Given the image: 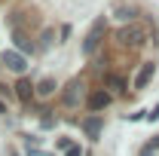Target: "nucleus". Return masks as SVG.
Instances as JSON below:
<instances>
[{
	"label": "nucleus",
	"instance_id": "nucleus-1",
	"mask_svg": "<svg viewBox=\"0 0 159 156\" xmlns=\"http://www.w3.org/2000/svg\"><path fill=\"white\" fill-rule=\"evenodd\" d=\"M83 98H89V95H86V80H83V77L70 80V83L64 86V107H77Z\"/></svg>",
	"mask_w": 159,
	"mask_h": 156
},
{
	"label": "nucleus",
	"instance_id": "nucleus-2",
	"mask_svg": "<svg viewBox=\"0 0 159 156\" xmlns=\"http://www.w3.org/2000/svg\"><path fill=\"white\" fill-rule=\"evenodd\" d=\"M104 31H107V21L98 19V21H95V28L86 34V43H83V52H86V55H92V52L101 46V37H104Z\"/></svg>",
	"mask_w": 159,
	"mask_h": 156
},
{
	"label": "nucleus",
	"instance_id": "nucleus-3",
	"mask_svg": "<svg viewBox=\"0 0 159 156\" xmlns=\"http://www.w3.org/2000/svg\"><path fill=\"white\" fill-rule=\"evenodd\" d=\"M0 64L9 67V71H16V74H25V71H28V58L21 55L19 49H6V52L0 55Z\"/></svg>",
	"mask_w": 159,
	"mask_h": 156
},
{
	"label": "nucleus",
	"instance_id": "nucleus-4",
	"mask_svg": "<svg viewBox=\"0 0 159 156\" xmlns=\"http://www.w3.org/2000/svg\"><path fill=\"white\" fill-rule=\"evenodd\" d=\"M116 40L125 46V49H138V46H144V31L132 25V28H122V31L116 34Z\"/></svg>",
	"mask_w": 159,
	"mask_h": 156
},
{
	"label": "nucleus",
	"instance_id": "nucleus-5",
	"mask_svg": "<svg viewBox=\"0 0 159 156\" xmlns=\"http://www.w3.org/2000/svg\"><path fill=\"white\" fill-rule=\"evenodd\" d=\"M89 110L92 113H98V110H104V107H110V101H113V95L107 92V89H95V92H89Z\"/></svg>",
	"mask_w": 159,
	"mask_h": 156
},
{
	"label": "nucleus",
	"instance_id": "nucleus-6",
	"mask_svg": "<svg viewBox=\"0 0 159 156\" xmlns=\"http://www.w3.org/2000/svg\"><path fill=\"white\" fill-rule=\"evenodd\" d=\"M153 74H156V61H144L141 71L135 74V89H144V86L153 80Z\"/></svg>",
	"mask_w": 159,
	"mask_h": 156
},
{
	"label": "nucleus",
	"instance_id": "nucleus-7",
	"mask_svg": "<svg viewBox=\"0 0 159 156\" xmlns=\"http://www.w3.org/2000/svg\"><path fill=\"white\" fill-rule=\"evenodd\" d=\"M113 16H116L119 21H135L141 12H138V6H125V3H119L116 9H113Z\"/></svg>",
	"mask_w": 159,
	"mask_h": 156
},
{
	"label": "nucleus",
	"instance_id": "nucleus-8",
	"mask_svg": "<svg viewBox=\"0 0 159 156\" xmlns=\"http://www.w3.org/2000/svg\"><path fill=\"white\" fill-rule=\"evenodd\" d=\"M83 129H86V135H89V138H98L101 129H104V119H101V117H89L86 122H83Z\"/></svg>",
	"mask_w": 159,
	"mask_h": 156
},
{
	"label": "nucleus",
	"instance_id": "nucleus-9",
	"mask_svg": "<svg viewBox=\"0 0 159 156\" xmlns=\"http://www.w3.org/2000/svg\"><path fill=\"white\" fill-rule=\"evenodd\" d=\"M12 89H16V95H19V101H31V95H34V86H31L28 80H19V83H16Z\"/></svg>",
	"mask_w": 159,
	"mask_h": 156
},
{
	"label": "nucleus",
	"instance_id": "nucleus-10",
	"mask_svg": "<svg viewBox=\"0 0 159 156\" xmlns=\"http://www.w3.org/2000/svg\"><path fill=\"white\" fill-rule=\"evenodd\" d=\"M34 92H37V95H43V98L52 95V92H55V80H52V77H43L37 86H34Z\"/></svg>",
	"mask_w": 159,
	"mask_h": 156
},
{
	"label": "nucleus",
	"instance_id": "nucleus-11",
	"mask_svg": "<svg viewBox=\"0 0 159 156\" xmlns=\"http://www.w3.org/2000/svg\"><path fill=\"white\" fill-rule=\"evenodd\" d=\"M12 40H16V46H21V55H25V52H34V43H31V40L25 37V34H21L19 28L12 31Z\"/></svg>",
	"mask_w": 159,
	"mask_h": 156
},
{
	"label": "nucleus",
	"instance_id": "nucleus-12",
	"mask_svg": "<svg viewBox=\"0 0 159 156\" xmlns=\"http://www.w3.org/2000/svg\"><path fill=\"white\" fill-rule=\"evenodd\" d=\"M58 147L64 150V156H83V147H80V144H74V141H67V138H61Z\"/></svg>",
	"mask_w": 159,
	"mask_h": 156
},
{
	"label": "nucleus",
	"instance_id": "nucleus-13",
	"mask_svg": "<svg viewBox=\"0 0 159 156\" xmlns=\"http://www.w3.org/2000/svg\"><path fill=\"white\" fill-rule=\"evenodd\" d=\"M107 86L116 89V92H122V80H119V77H107Z\"/></svg>",
	"mask_w": 159,
	"mask_h": 156
},
{
	"label": "nucleus",
	"instance_id": "nucleus-14",
	"mask_svg": "<svg viewBox=\"0 0 159 156\" xmlns=\"http://www.w3.org/2000/svg\"><path fill=\"white\" fill-rule=\"evenodd\" d=\"M40 126H43V129H52V126H55V117H43V119H40Z\"/></svg>",
	"mask_w": 159,
	"mask_h": 156
},
{
	"label": "nucleus",
	"instance_id": "nucleus-15",
	"mask_svg": "<svg viewBox=\"0 0 159 156\" xmlns=\"http://www.w3.org/2000/svg\"><path fill=\"white\" fill-rule=\"evenodd\" d=\"M147 119H159V107H153V110L147 113Z\"/></svg>",
	"mask_w": 159,
	"mask_h": 156
},
{
	"label": "nucleus",
	"instance_id": "nucleus-16",
	"mask_svg": "<svg viewBox=\"0 0 159 156\" xmlns=\"http://www.w3.org/2000/svg\"><path fill=\"white\" fill-rule=\"evenodd\" d=\"M156 153V150H150V147H144V150H141V156H153Z\"/></svg>",
	"mask_w": 159,
	"mask_h": 156
},
{
	"label": "nucleus",
	"instance_id": "nucleus-17",
	"mask_svg": "<svg viewBox=\"0 0 159 156\" xmlns=\"http://www.w3.org/2000/svg\"><path fill=\"white\" fill-rule=\"evenodd\" d=\"M3 113H6V104H3V101H0V117H3Z\"/></svg>",
	"mask_w": 159,
	"mask_h": 156
}]
</instances>
